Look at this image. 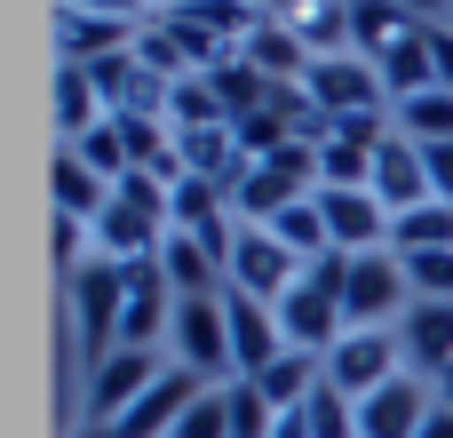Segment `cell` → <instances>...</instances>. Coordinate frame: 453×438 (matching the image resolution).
<instances>
[{
    "label": "cell",
    "instance_id": "cell-2",
    "mask_svg": "<svg viewBox=\"0 0 453 438\" xmlns=\"http://www.w3.org/2000/svg\"><path fill=\"white\" fill-rule=\"evenodd\" d=\"M342 287H350V255L342 247H326L319 263H303V279L287 287V303H279V327H287V343L295 351H334L342 335H350V311H342Z\"/></svg>",
    "mask_w": 453,
    "mask_h": 438
},
{
    "label": "cell",
    "instance_id": "cell-33",
    "mask_svg": "<svg viewBox=\"0 0 453 438\" xmlns=\"http://www.w3.org/2000/svg\"><path fill=\"white\" fill-rule=\"evenodd\" d=\"M398 8H406L414 24H453V8H446V0H398Z\"/></svg>",
    "mask_w": 453,
    "mask_h": 438
},
{
    "label": "cell",
    "instance_id": "cell-4",
    "mask_svg": "<svg viewBox=\"0 0 453 438\" xmlns=\"http://www.w3.org/2000/svg\"><path fill=\"white\" fill-rule=\"evenodd\" d=\"M167 359H175V367H191L199 383L239 375V367H231V311H223V295H175Z\"/></svg>",
    "mask_w": 453,
    "mask_h": 438
},
{
    "label": "cell",
    "instance_id": "cell-21",
    "mask_svg": "<svg viewBox=\"0 0 453 438\" xmlns=\"http://www.w3.org/2000/svg\"><path fill=\"white\" fill-rule=\"evenodd\" d=\"M159 279H167L175 295H223V263H215L199 239H183V231H167V247H159Z\"/></svg>",
    "mask_w": 453,
    "mask_h": 438
},
{
    "label": "cell",
    "instance_id": "cell-16",
    "mask_svg": "<svg viewBox=\"0 0 453 438\" xmlns=\"http://www.w3.org/2000/svg\"><path fill=\"white\" fill-rule=\"evenodd\" d=\"M398 343H406V375L438 383L453 367V303H414V311L398 319Z\"/></svg>",
    "mask_w": 453,
    "mask_h": 438
},
{
    "label": "cell",
    "instance_id": "cell-6",
    "mask_svg": "<svg viewBox=\"0 0 453 438\" xmlns=\"http://www.w3.org/2000/svg\"><path fill=\"white\" fill-rule=\"evenodd\" d=\"M406 375V343H398V327H350L334 351H326V383L342 391V399H374L382 383H398Z\"/></svg>",
    "mask_w": 453,
    "mask_h": 438
},
{
    "label": "cell",
    "instance_id": "cell-26",
    "mask_svg": "<svg viewBox=\"0 0 453 438\" xmlns=\"http://www.w3.org/2000/svg\"><path fill=\"white\" fill-rule=\"evenodd\" d=\"M167 215H175V231H199L207 215H231V192H215L199 176H175L167 184Z\"/></svg>",
    "mask_w": 453,
    "mask_h": 438
},
{
    "label": "cell",
    "instance_id": "cell-1",
    "mask_svg": "<svg viewBox=\"0 0 453 438\" xmlns=\"http://www.w3.org/2000/svg\"><path fill=\"white\" fill-rule=\"evenodd\" d=\"M175 215H167V184L159 176H119L111 207L96 215V255L104 263H159Z\"/></svg>",
    "mask_w": 453,
    "mask_h": 438
},
{
    "label": "cell",
    "instance_id": "cell-18",
    "mask_svg": "<svg viewBox=\"0 0 453 438\" xmlns=\"http://www.w3.org/2000/svg\"><path fill=\"white\" fill-rule=\"evenodd\" d=\"M111 192H119V184H111V176H96L72 144L56 152V207H64V223H88V231H96V215L111 207Z\"/></svg>",
    "mask_w": 453,
    "mask_h": 438
},
{
    "label": "cell",
    "instance_id": "cell-36",
    "mask_svg": "<svg viewBox=\"0 0 453 438\" xmlns=\"http://www.w3.org/2000/svg\"><path fill=\"white\" fill-rule=\"evenodd\" d=\"M430 391H438V399H446V407H453V367H446V375H438V383H430Z\"/></svg>",
    "mask_w": 453,
    "mask_h": 438
},
{
    "label": "cell",
    "instance_id": "cell-19",
    "mask_svg": "<svg viewBox=\"0 0 453 438\" xmlns=\"http://www.w3.org/2000/svg\"><path fill=\"white\" fill-rule=\"evenodd\" d=\"M239 56H247V64H255L263 80H279V88H295V80L311 72V48H303V32H295L287 16H271V24H255V40H247Z\"/></svg>",
    "mask_w": 453,
    "mask_h": 438
},
{
    "label": "cell",
    "instance_id": "cell-10",
    "mask_svg": "<svg viewBox=\"0 0 453 438\" xmlns=\"http://www.w3.org/2000/svg\"><path fill=\"white\" fill-rule=\"evenodd\" d=\"M223 311H231V367H239V383L271 375V367H279V359L295 351L271 303H255V295H231V287H223Z\"/></svg>",
    "mask_w": 453,
    "mask_h": 438
},
{
    "label": "cell",
    "instance_id": "cell-14",
    "mask_svg": "<svg viewBox=\"0 0 453 438\" xmlns=\"http://www.w3.org/2000/svg\"><path fill=\"white\" fill-rule=\"evenodd\" d=\"M135 32H143V24H127V16L64 8V16H56V56H64V64H104V56H127Z\"/></svg>",
    "mask_w": 453,
    "mask_h": 438
},
{
    "label": "cell",
    "instance_id": "cell-20",
    "mask_svg": "<svg viewBox=\"0 0 453 438\" xmlns=\"http://www.w3.org/2000/svg\"><path fill=\"white\" fill-rule=\"evenodd\" d=\"M111 120V104H104V88L80 72V64H56V128H64V144H80V136H96Z\"/></svg>",
    "mask_w": 453,
    "mask_h": 438
},
{
    "label": "cell",
    "instance_id": "cell-11",
    "mask_svg": "<svg viewBox=\"0 0 453 438\" xmlns=\"http://www.w3.org/2000/svg\"><path fill=\"white\" fill-rule=\"evenodd\" d=\"M199 391H215V383H199L191 367H167V375H159V383H151V391H143V399L111 423V438H175Z\"/></svg>",
    "mask_w": 453,
    "mask_h": 438
},
{
    "label": "cell",
    "instance_id": "cell-13",
    "mask_svg": "<svg viewBox=\"0 0 453 438\" xmlns=\"http://www.w3.org/2000/svg\"><path fill=\"white\" fill-rule=\"evenodd\" d=\"M319 207H326V239L342 247V255H374V247H390V207L374 199V192H326L319 184Z\"/></svg>",
    "mask_w": 453,
    "mask_h": 438
},
{
    "label": "cell",
    "instance_id": "cell-9",
    "mask_svg": "<svg viewBox=\"0 0 453 438\" xmlns=\"http://www.w3.org/2000/svg\"><path fill=\"white\" fill-rule=\"evenodd\" d=\"M231 295H255V303H287V287L303 279V263L279 247V231H263V223H239V247H231Z\"/></svg>",
    "mask_w": 453,
    "mask_h": 438
},
{
    "label": "cell",
    "instance_id": "cell-5",
    "mask_svg": "<svg viewBox=\"0 0 453 438\" xmlns=\"http://www.w3.org/2000/svg\"><path fill=\"white\" fill-rule=\"evenodd\" d=\"M303 96L319 104V120L334 128V120H374L382 104H390V88H382V72L350 48V56H319L311 72H303Z\"/></svg>",
    "mask_w": 453,
    "mask_h": 438
},
{
    "label": "cell",
    "instance_id": "cell-34",
    "mask_svg": "<svg viewBox=\"0 0 453 438\" xmlns=\"http://www.w3.org/2000/svg\"><path fill=\"white\" fill-rule=\"evenodd\" d=\"M247 8H255V16H287V24H295V16H303L311 0H247Z\"/></svg>",
    "mask_w": 453,
    "mask_h": 438
},
{
    "label": "cell",
    "instance_id": "cell-37",
    "mask_svg": "<svg viewBox=\"0 0 453 438\" xmlns=\"http://www.w3.org/2000/svg\"><path fill=\"white\" fill-rule=\"evenodd\" d=\"M72 438H111V431H88V423H80V431H72Z\"/></svg>",
    "mask_w": 453,
    "mask_h": 438
},
{
    "label": "cell",
    "instance_id": "cell-38",
    "mask_svg": "<svg viewBox=\"0 0 453 438\" xmlns=\"http://www.w3.org/2000/svg\"><path fill=\"white\" fill-rule=\"evenodd\" d=\"M342 8H358V0H342Z\"/></svg>",
    "mask_w": 453,
    "mask_h": 438
},
{
    "label": "cell",
    "instance_id": "cell-24",
    "mask_svg": "<svg viewBox=\"0 0 453 438\" xmlns=\"http://www.w3.org/2000/svg\"><path fill=\"white\" fill-rule=\"evenodd\" d=\"M390 247H398V255H438V247H453V207L446 199L406 207V215L390 223Z\"/></svg>",
    "mask_w": 453,
    "mask_h": 438
},
{
    "label": "cell",
    "instance_id": "cell-12",
    "mask_svg": "<svg viewBox=\"0 0 453 438\" xmlns=\"http://www.w3.org/2000/svg\"><path fill=\"white\" fill-rule=\"evenodd\" d=\"M430 407H438V391H430L422 375H398V383H382L374 399H358V438H422Z\"/></svg>",
    "mask_w": 453,
    "mask_h": 438
},
{
    "label": "cell",
    "instance_id": "cell-3",
    "mask_svg": "<svg viewBox=\"0 0 453 438\" xmlns=\"http://www.w3.org/2000/svg\"><path fill=\"white\" fill-rule=\"evenodd\" d=\"M127 287H135V263H80L72 271V311H80V359L88 375L119 351V319H127Z\"/></svg>",
    "mask_w": 453,
    "mask_h": 438
},
{
    "label": "cell",
    "instance_id": "cell-22",
    "mask_svg": "<svg viewBox=\"0 0 453 438\" xmlns=\"http://www.w3.org/2000/svg\"><path fill=\"white\" fill-rule=\"evenodd\" d=\"M263 231H279V247H287L295 263H319V255L334 247V239H326V207H319V192H311V199H295V207H287L279 223H263Z\"/></svg>",
    "mask_w": 453,
    "mask_h": 438
},
{
    "label": "cell",
    "instance_id": "cell-23",
    "mask_svg": "<svg viewBox=\"0 0 453 438\" xmlns=\"http://www.w3.org/2000/svg\"><path fill=\"white\" fill-rule=\"evenodd\" d=\"M406 32H414V16H406L398 0H358V8H350V48H358L366 64H374L390 40H406Z\"/></svg>",
    "mask_w": 453,
    "mask_h": 438
},
{
    "label": "cell",
    "instance_id": "cell-7",
    "mask_svg": "<svg viewBox=\"0 0 453 438\" xmlns=\"http://www.w3.org/2000/svg\"><path fill=\"white\" fill-rule=\"evenodd\" d=\"M342 311H350V327H398V319L414 311V287H406V263H398V247L350 255V287H342Z\"/></svg>",
    "mask_w": 453,
    "mask_h": 438
},
{
    "label": "cell",
    "instance_id": "cell-27",
    "mask_svg": "<svg viewBox=\"0 0 453 438\" xmlns=\"http://www.w3.org/2000/svg\"><path fill=\"white\" fill-rule=\"evenodd\" d=\"M303 438H358V399H342L334 383H319V399L303 407Z\"/></svg>",
    "mask_w": 453,
    "mask_h": 438
},
{
    "label": "cell",
    "instance_id": "cell-25",
    "mask_svg": "<svg viewBox=\"0 0 453 438\" xmlns=\"http://www.w3.org/2000/svg\"><path fill=\"white\" fill-rule=\"evenodd\" d=\"M398 136L414 144H453V88H422L398 104Z\"/></svg>",
    "mask_w": 453,
    "mask_h": 438
},
{
    "label": "cell",
    "instance_id": "cell-35",
    "mask_svg": "<svg viewBox=\"0 0 453 438\" xmlns=\"http://www.w3.org/2000/svg\"><path fill=\"white\" fill-rule=\"evenodd\" d=\"M422 438H453V407H446V399L430 407V423H422Z\"/></svg>",
    "mask_w": 453,
    "mask_h": 438
},
{
    "label": "cell",
    "instance_id": "cell-28",
    "mask_svg": "<svg viewBox=\"0 0 453 438\" xmlns=\"http://www.w3.org/2000/svg\"><path fill=\"white\" fill-rule=\"evenodd\" d=\"M223 399H231V438H279V407L255 383H223Z\"/></svg>",
    "mask_w": 453,
    "mask_h": 438
},
{
    "label": "cell",
    "instance_id": "cell-8",
    "mask_svg": "<svg viewBox=\"0 0 453 438\" xmlns=\"http://www.w3.org/2000/svg\"><path fill=\"white\" fill-rule=\"evenodd\" d=\"M167 367H175L167 351H111V359L88 375V415H80V423H88V431H111V423H119Z\"/></svg>",
    "mask_w": 453,
    "mask_h": 438
},
{
    "label": "cell",
    "instance_id": "cell-32",
    "mask_svg": "<svg viewBox=\"0 0 453 438\" xmlns=\"http://www.w3.org/2000/svg\"><path fill=\"white\" fill-rule=\"evenodd\" d=\"M72 8H96V16H127V24H151L143 0H72Z\"/></svg>",
    "mask_w": 453,
    "mask_h": 438
},
{
    "label": "cell",
    "instance_id": "cell-15",
    "mask_svg": "<svg viewBox=\"0 0 453 438\" xmlns=\"http://www.w3.org/2000/svg\"><path fill=\"white\" fill-rule=\"evenodd\" d=\"M374 199H382L390 215L430 207V168H422V144H414V136H398V128H390V144L374 152Z\"/></svg>",
    "mask_w": 453,
    "mask_h": 438
},
{
    "label": "cell",
    "instance_id": "cell-31",
    "mask_svg": "<svg viewBox=\"0 0 453 438\" xmlns=\"http://www.w3.org/2000/svg\"><path fill=\"white\" fill-rule=\"evenodd\" d=\"M430 64H438V88H453V24H430Z\"/></svg>",
    "mask_w": 453,
    "mask_h": 438
},
{
    "label": "cell",
    "instance_id": "cell-30",
    "mask_svg": "<svg viewBox=\"0 0 453 438\" xmlns=\"http://www.w3.org/2000/svg\"><path fill=\"white\" fill-rule=\"evenodd\" d=\"M175 438H231V399H223V391H199Z\"/></svg>",
    "mask_w": 453,
    "mask_h": 438
},
{
    "label": "cell",
    "instance_id": "cell-29",
    "mask_svg": "<svg viewBox=\"0 0 453 438\" xmlns=\"http://www.w3.org/2000/svg\"><path fill=\"white\" fill-rule=\"evenodd\" d=\"M398 263H406L414 303H453V247H438V255H398Z\"/></svg>",
    "mask_w": 453,
    "mask_h": 438
},
{
    "label": "cell",
    "instance_id": "cell-17",
    "mask_svg": "<svg viewBox=\"0 0 453 438\" xmlns=\"http://www.w3.org/2000/svg\"><path fill=\"white\" fill-rule=\"evenodd\" d=\"M374 72H382V88H390V112H398L406 96L438 88V64H430V24H414L406 40H390V48L374 56Z\"/></svg>",
    "mask_w": 453,
    "mask_h": 438
}]
</instances>
